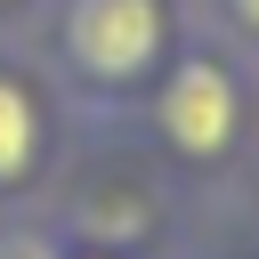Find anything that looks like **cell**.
<instances>
[{"instance_id": "cell-1", "label": "cell", "mask_w": 259, "mask_h": 259, "mask_svg": "<svg viewBox=\"0 0 259 259\" xmlns=\"http://www.w3.org/2000/svg\"><path fill=\"white\" fill-rule=\"evenodd\" d=\"M32 40H40V73L73 121L138 130L146 97L194 40V8L186 0H49Z\"/></svg>"}, {"instance_id": "cell-2", "label": "cell", "mask_w": 259, "mask_h": 259, "mask_svg": "<svg viewBox=\"0 0 259 259\" xmlns=\"http://www.w3.org/2000/svg\"><path fill=\"white\" fill-rule=\"evenodd\" d=\"M138 138H146V154H154L170 178H186V186H219V178L243 170V154H251V138H259L251 65H243L219 32H202V16H194V40L178 49V65L162 73V89L146 97Z\"/></svg>"}, {"instance_id": "cell-3", "label": "cell", "mask_w": 259, "mask_h": 259, "mask_svg": "<svg viewBox=\"0 0 259 259\" xmlns=\"http://www.w3.org/2000/svg\"><path fill=\"white\" fill-rule=\"evenodd\" d=\"M65 97L49 89L40 65L0 57V210L40 202L65 178Z\"/></svg>"}, {"instance_id": "cell-4", "label": "cell", "mask_w": 259, "mask_h": 259, "mask_svg": "<svg viewBox=\"0 0 259 259\" xmlns=\"http://www.w3.org/2000/svg\"><path fill=\"white\" fill-rule=\"evenodd\" d=\"M0 259H73V235L49 202H16L0 210Z\"/></svg>"}, {"instance_id": "cell-5", "label": "cell", "mask_w": 259, "mask_h": 259, "mask_svg": "<svg viewBox=\"0 0 259 259\" xmlns=\"http://www.w3.org/2000/svg\"><path fill=\"white\" fill-rule=\"evenodd\" d=\"M202 32H219L243 65H259V0H194Z\"/></svg>"}, {"instance_id": "cell-6", "label": "cell", "mask_w": 259, "mask_h": 259, "mask_svg": "<svg viewBox=\"0 0 259 259\" xmlns=\"http://www.w3.org/2000/svg\"><path fill=\"white\" fill-rule=\"evenodd\" d=\"M49 0H0V32H32Z\"/></svg>"}, {"instance_id": "cell-7", "label": "cell", "mask_w": 259, "mask_h": 259, "mask_svg": "<svg viewBox=\"0 0 259 259\" xmlns=\"http://www.w3.org/2000/svg\"><path fill=\"white\" fill-rule=\"evenodd\" d=\"M243 186H251V210H259V138H251V154H243Z\"/></svg>"}, {"instance_id": "cell-8", "label": "cell", "mask_w": 259, "mask_h": 259, "mask_svg": "<svg viewBox=\"0 0 259 259\" xmlns=\"http://www.w3.org/2000/svg\"><path fill=\"white\" fill-rule=\"evenodd\" d=\"M73 259H130V251H97V243H73Z\"/></svg>"}, {"instance_id": "cell-9", "label": "cell", "mask_w": 259, "mask_h": 259, "mask_svg": "<svg viewBox=\"0 0 259 259\" xmlns=\"http://www.w3.org/2000/svg\"><path fill=\"white\" fill-rule=\"evenodd\" d=\"M219 259H259V243H243V251H219Z\"/></svg>"}, {"instance_id": "cell-10", "label": "cell", "mask_w": 259, "mask_h": 259, "mask_svg": "<svg viewBox=\"0 0 259 259\" xmlns=\"http://www.w3.org/2000/svg\"><path fill=\"white\" fill-rule=\"evenodd\" d=\"M251 97H259V65H251Z\"/></svg>"}]
</instances>
